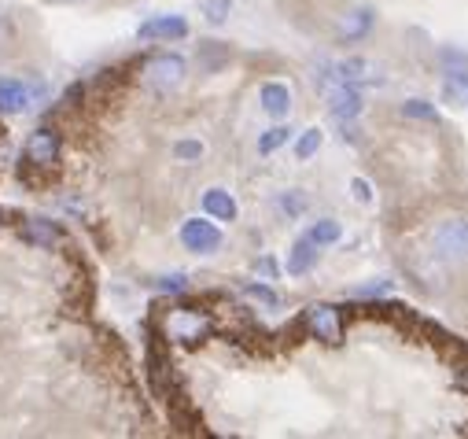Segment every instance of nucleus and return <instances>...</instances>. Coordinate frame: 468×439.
Listing matches in <instances>:
<instances>
[{"instance_id": "obj_28", "label": "nucleus", "mask_w": 468, "mask_h": 439, "mask_svg": "<svg viewBox=\"0 0 468 439\" xmlns=\"http://www.w3.org/2000/svg\"><path fill=\"white\" fill-rule=\"evenodd\" d=\"M350 196H355L358 203H369V199H373V188H369V181L355 177V181H350Z\"/></svg>"}, {"instance_id": "obj_27", "label": "nucleus", "mask_w": 468, "mask_h": 439, "mask_svg": "<svg viewBox=\"0 0 468 439\" xmlns=\"http://www.w3.org/2000/svg\"><path fill=\"white\" fill-rule=\"evenodd\" d=\"M155 288H163V292H188V277L170 273V277H159V281H155Z\"/></svg>"}, {"instance_id": "obj_32", "label": "nucleus", "mask_w": 468, "mask_h": 439, "mask_svg": "<svg viewBox=\"0 0 468 439\" xmlns=\"http://www.w3.org/2000/svg\"><path fill=\"white\" fill-rule=\"evenodd\" d=\"M5 214H8V210H0V218H5Z\"/></svg>"}, {"instance_id": "obj_30", "label": "nucleus", "mask_w": 468, "mask_h": 439, "mask_svg": "<svg viewBox=\"0 0 468 439\" xmlns=\"http://www.w3.org/2000/svg\"><path fill=\"white\" fill-rule=\"evenodd\" d=\"M255 270H259L262 277H277V270H281V266H277L273 259H259V262H255Z\"/></svg>"}, {"instance_id": "obj_11", "label": "nucleus", "mask_w": 468, "mask_h": 439, "mask_svg": "<svg viewBox=\"0 0 468 439\" xmlns=\"http://www.w3.org/2000/svg\"><path fill=\"white\" fill-rule=\"evenodd\" d=\"M259 103H262V112L270 115V119H288L292 115V89L284 85V81H266L262 89H259Z\"/></svg>"}, {"instance_id": "obj_18", "label": "nucleus", "mask_w": 468, "mask_h": 439, "mask_svg": "<svg viewBox=\"0 0 468 439\" xmlns=\"http://www.w3.org/2000/svg\"><path fill=\"white\" fill-rule=\"evenodd\" d=\"M321 145H324V134H321L317 126H310V130H303V134H299V141H295V159H299V163H306V159H314V155L321 152Z\"/></svg>"}, {"instance_id": "obj_2", "label": "nucleus", "mask_w": 468, "mask_h": 439, "mask_svg": "<svg viewBox=\"0 0 468 439\" xmlns=\"http://www.w3.org/2000/svg\"><path fill=\"white\" fill-rule=\"evenodd\" d=\"M428 255L442 266H468V214H446L428 230Z\"/></svg>"}, {"instance_id": "obj_10", "label": "nucleus", "mask_w": 468, "mask_h": 439, "mask_svg": "<svg viewBox=\"0 0 468 439\" xmlns=\"http://www.w3.org/2000/svg\"><path fill=\"white\" fill-rule=\"evenodd\" d=\"M137 37L141 41H181V37H188V23L181 16H155V19L141 23Z\"/></svg>"}, {"instance_id": "obj_13", "label": "nucleus", "mask_w": 468, "mask_h": 439, "mask_svg": "<svg viewBox=\"0 0 468 439\" xmlns=\"http://www.w3.org/2000/svg\"><path fill=\"white\" fill-rule=\"evenodd\" d=\"M203 210H207V218H214V222H237V199H232L225 188H207Z\"/></svg>"}, {"instance_id": "obj_15", "label": "nucleus", "mask_w": 468, "mask_h": 439, "mask_svg": "<svg viewBox=\"0 0 468 439\" xmlns=\"http://www.w3.org/2000/svg\"><path fill=\"white\" fill-rule=\"evenodd\" d=\"M229 59H232V52L221 41H199V48H196V63L203 74H218L221 67H229Z\"/></svg>"}, {"instance_id": "obj_20", "label": "nucleus", "mask_w": 468, "mask_h": 439, "mask_svg": "<svg viewBox=\"0 0 468 439\" xmlns=\"http://www.w3.org/2000/svg\"><path fill=\"white\" fill-rule=\"evenodd\" d=\"M402 115L406 119H417V123H428V126H439V112H435L428 100H406L402 103Z\"/></svg>"}, {"instance_id": "obj_12", "label": "nucleus", "mask_w": 468, "mask_h": 439, "mask_svg": "<svg viewBox=\"0 0 468 439\" xmlns=\"http://www.w3.org/2000/svg\"><path fill=\"white\" fill-rule=\"evenodd\" d=\"M19 233H23V241H27V244H34V248H48V252L63 241L59 226H56V222H48V218H23Z\"/></svg>"}, {"instance_id": "obj_3", "label": "nucleus", "mask_w": 468, "mask_h": 439, "mask_svg": "<svg viewBox=\"0 0 468 439\" xmlns=\"http://www.w3.org/2000/svg\"><path fill=\"white\" fill-rule=\"evenodd\" d=\"M48 100V85L37 74H5L0 78V115H27Z\"/></svg>"}, {"instance_id": "obj_17", "label": "nucleus", "mask_w": 468, "mask_h": 439, "mask_svg": "<svg viewBox=\"0 0 468 439\" xmlns=\"http://www.w3.org/2000/svg\"><path fill=\"white\" fill-rule=\"evenodd\" d=\"M442 100L457 103V107H468V70L442 74Z\"/></svg>"}, {"instance_id": "obj_26", "label": "nucleus", "mask_w": 468, "mask_h": 439, "mask_svg": "<svg viewBox=\"0 0 468 439\" xmlns=\"http://www.w3.org/2000/svg\"><path fill=\"white\" fill-rule=\"evenodd\" d=\"M251 299H259V303H266V306H281V295L273 292V288H266V284H248L244 288Z\"/></svg>"}, {"instance_id": "obj_29", "label": "nucleus", "mask_w": 468, "mask_h": 439, "mask_svg": "<svg viewBox=\"0 0 468 439\" xmlns=\"http://www.w3.org/2000/svg\"><path fill=\"white\" fill-rule=\"evenodd\" d=\"M388 288H391V281H373V284H366V288H355V295L369 299V295H380V292H388Z\"/></svg>"}, {"instance_id": "obj_31", "label": "nucleus", "mask_w": 468, "mask_h": 439, "mask_svg": "<svg viewBox=\"0 0 468 439\" xmlns=\"http://www.w3.org/2000/svg\"><path fill=\"white\" fill-rule=\"evenodd\" d=\"M45 5H85V0H45Z\"/></svg>"}, {"instance_id": "obj_5", "label": "nucleus", "mask_w": 468, "mask_h": 439, "mask_svg": "<svg viewBox=\"0 0 468 439\" xmlns=\"http://www.w3.org/2000/svg\"><path fill=\"white\" fill-rule=\"evenodd\" d=\"M377 30V8L373 5H355V8H343L332 23V41L335 45H362L369 41Z\"/></svg>"}, {"instance_id": "obj_4", "label": "nucleus", "mask_w": 468, "mask_h": 439, "mask_svg": "<svg viewBox=\"0 0 468 439\" xmlns=\"http://www.w3.org/2000/svg\"><path fill=\"white\" fill-rule=\"evenodd\" d=\"M185 78H188V63H185V56H177V52H155V56L144 59V67H141V81H144L155 96L177 92V89L185 85Z\"/></svg>"}, {"instance_id": "obj_24", "label": "nucleus", "mask_w": 468, "mask_h": 439, "mask_svg": "<svg viewBox=\"0 0 468 439\" xmlns=\"http://www.w3.org/2000/svg\"><path fill=\"white\" fill-rule=\"evenodd\" d=\"M12 52H16V27L5 12H0V59H8Z\"/></svg>"}, {"instance_id": "obj_25", "label": "nucleus", "mask_w": 468, "mask_h": 439, "mask_svg": "<svg viewBox=\"0 0 468 439\" xmlns=\"http://www.w3.org/2000/svg\"><path fill=\"white\" fill-rule=\"evenodd\" d=\"M174 159L177 163H199L203 159V141H177L174 145Z\"/></svg>"}, {"instance_id": "obj_6", "label": "nucleus", "mask_w": 468, "mask_h": 439, "mask_svg": "<svg viewBox=\"0 0 468 439\" xmlns=\"http://www.w3.org/2000/svg\"><path fill=\"white\" fill-rule=\"evenodd\" d=\"M303 328H306L314 340H321V344H328V348L343 344V333H346V325H343V306H332V303H314V306H306V314H303Z\"/></svg>"}, {"instance_id": "obj_1", "label": "nucleus", "mask_w": 468, "mask_h": 439, "mask_svg": "<svg viewBox=\"0 0 468 439\" xmlns=\"http://www.w3.org/2000/svg\"><path fill=\"white\" fill-rule=\"evenodd\" d=\"M214 333V317L203 306H166L159 314V340L163 344H181V348H199Z\"/></svg>"}, {"instance_id": "obj_14", "label": "nucleus", "mask_w": 468, "mask_h": 439, "mask_svg": "<svg viewBox=\"0 0 468 439\" xmlns=\"http://www.w3.org/2000/svg\"><path fill=\"white\" fill-rule=\"evenodd\" d=\"M317 255H321L317 244H314L310 237H299V241L292 244V252H288V266H284V270H288L292 277H303V273H310V270L317 266Z\"/></svg>"}, {"instance_id": "obj_21", "label": "nucleus", "mask_w": 468, "mask_h": 439, "mask_svg": "<svg viewBox=\"0 0 468 439\" xmlns=\"http://www.w3.org/2000/svg\"><path fill=\"white\" fill-rule=\"evenodd\" d=\"M288 141H292V130H288V126H273V130H266V134L259 137V155H273V152H281Z\"/></svg>"}, {"instance_id": "obj_8", "label": "nucleus", "mask_w": 468, "mask_h": 439, "mask_svg": "<svg viewBox=\"0 0 468 439\" xmlns=\"http://www.w3.org/2000/svg\"><path fill=\"white\" fill-rule=\"evenodd\" d=\"M181 244L192 255H214L221 248V230L210 218H185L181 222Z\"/></svg>"}, {"instance_id": "obj_23", "label": "nucleus", "mask_w": 468, "mask_h": 439, "mask_svg": "<svg viewBox=\"0 0 468 439\" xmlns=\"http://www.w3.org/2000/svg\"><path fill=\"white\" fill-rule=\"evenodd\" d=\"M306 207H310V199H306V196H303L299 188H288V192L281 196V210H284L288 218H299V214H303Z\"/></svg>"}, {"instance_id": "obj_16", "label": "nucleus", "mask_w": 468, "mask_h": 439, "mask_svg": "<svg viewBox=\"0 0 468 439\" xmlns=\"http://www.w3.org/2000/svg\"><path fill=\"white\" fill-rule=\"evenodd\" d=\"M306 237L317 244V248H332L343 241V226H339V218H317V222L306 230Z\"/></svg>"}, {"instance_id": "obj_22", "label": "nucleus", "mask_w": 468, "mask_h": 439, "mask_svg": "<svg viewBox=\"0 0 468 439\" xmlns=\"http://www.w3.org/2000/svg\"><path fill=\"white\" fill-rule=\"evenodd\" d=\"M199 12H203V19H207V23L221 27V23L229 19V12H232V0H203Z\"/></svg>"}, {"instance_id": "obj_7", "label": "nucleus", "mask_w": 468, "mask_h": 439, "mask_svg": "<svg viewBox=\"0 0 468 439\" xmlns=\"http://www.w3.org/2000/svg\"><path fill=\"white\" fill-rule=\"evenodd\" d=\"M59 155H63V134H59V130H48V126L34 130V134L27 137V145H23L27 170H45V174H48V170H56Z\"/></svg>"}, {"instance_id": "obj_9", "label": "nucleus", "mask_w": 468, "mask_h": 439, "mask_svg": "<svg viewBox=\"0 0 468 439\" xmlns=\"http://www.w3.org/2000/svg\"><path fill=\"white\" fill-rule=\"evenodd\" d=\"M362 107H366V100H362V89L355 81H339L328 89V115L332 119L350 123V119L362 115Z\"/></svg>"}, {"instance_id": "obj_19", "label": "nucleus", "mask_w": 468, "mask_h": 439, "mask_svg": "<svg viewBox=\"0 0 468 439\" xmlns=\"http://www.w3.org/2000/svg\"><path fill=\"white\" fill-rule=\"evenodd\" d=\"M439 70H442V74L468 70V52L457 48V45H442V48H439Z\"/></svg>"}]
</instances>
